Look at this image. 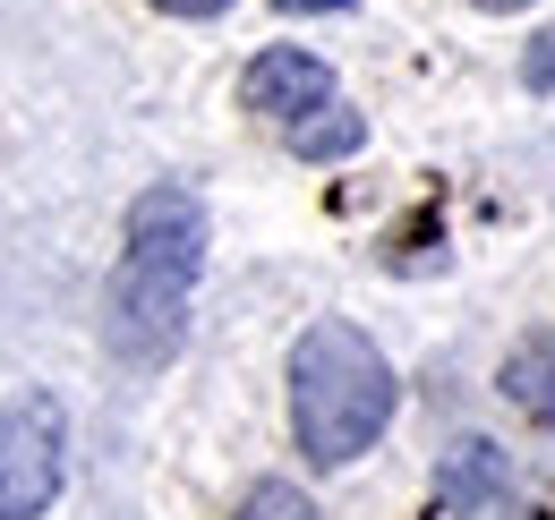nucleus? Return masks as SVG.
<instances>
[{"instance_id":"obj_6","label":"nucleus","mask_w":555,"mask_h":520,"mask_svg":"<svg viewBox=\"0 0 555 520\" xmlns=\"http://www.w3.org/2000/svg\"><path fill=\"white\" fill-rule=\"evenodd\" d=\"M240 520H317V504H308L299 486H282V478H266V486H248V504H240Z\"/></svg>"},{"instance_id":"obj_5","label":"nucleus","mask_w":555,"mask_h":520,"mask_svg":"<svg viewBox=\"0 0 555 520\" xmlns=\"http://www.w3.org/2000/svg\"><path fill=\"white\" fill-rule=\"evenodd\" d=\"M504 401L555 427V325H547V333H530V341L504 359Z\"/></svg>"},{"instance_id":"obj_2","label":"nucleus","mask_w":555,"mask_h":520,"mask_svg":"<svg viewBox=\"0 0 555 520\" xmlns=\"http://www.w3.org/2000/svg\"><path fill=\"white\" fill-rule=\"evenodd\" d=\"M385 418H393V367H385V350L359 325H343V316L299 333V350H291V427H299V453L317 469H343V460H359L385 435Z\"/></svg>"},{"instance_id":"obj_4","label":"nucleus","mask_w":555,"mask_h":520,"mask_svg":"<svg viewBox=\"0 0 555 520\" xmlns=\"http://www.w3.org/2000/svg\"><path fill=\"white\" fill-rule=\"evenodd\" d=\"M69 469V418L52 392L0 401V520H43Z\"/></svg>"},{"instance_id":"obj_8","label":"nucleus","mask_w":555,"mask_h":520,"mask_svg":"<svg viewBox=\"0 0 555 520\" xmlns=\"http://www.w3.org/2000/svg\"><path fill=\"white\" fill-rule=\"evenodd\" d=\"M154 9H171V17H222L231 0H154Z\"/></svg>"},{"instance_id":"obj_3","label":"nucleus","mask_w":555,"mask_h":520,"mask_svg":"<svg viewBox=\"0 0 555 520\" xmlns=\"http://www.w3.org/2000/svg\"><path fill=\"white\" fill-rule=\"evenodd\" d=\"M240 103H248L266 129H282V145L308 154V162H343V154H359V136H367V120L343 112V94H334V68L317 61V52H291V43L248 61Z\"/></svg>"},{"instance_id":"obj_1","label":"nucleus","mask_w":555,"mask_h":520,"mask_svg":"<svg viewBox=\"0 0 555 520\" xmlns=\"http://www.w3.org/2000/svg\"><path fill=\"white\" fill-rule=\"evenodd\" d=\"M197 273H206V205L189 188H145L129 205V248L112 273V299H103V341L112 359L129 367H163L189 333V299H197Z\"/></svg>"},{"instance_id":"obj_9","label":"nucleus","mask_w":555,"mask_h":520,"mask_svg":"<svg viewBox=\"0 0 555 520\" xmlns=\"http://www.w3.org/2000/svg\"><path fill=\"white\" fill-rule=\"evenodd\" d=\"M274 9H291V17H308V9H350V0H274Z\"/></svg>"},{"instance_id":"obj_10","label":"nucleus","mask_w":555,"mask_h":520,"mask_svg":"<svg viewBox=\"0 0 555 520\" xmlns=\"http://www.w3.org/2000/svg\"><path fill=\"white\" fill-rule=\"evenodd\" d=\"M479 9H521V0H479Z\"/></svg>"},{"instance_id":"obj_7","label":"nucleus","mask_w":555,"mask_h":520,"mask_svg":"<svg viewBox=\"0 0 555 520\" xmlns=\"http://www.w3.org/2000/svg\"><path fill=\"white\" fill-rule=\"evenodd\" d=\"M521 86H530V94H555V26L521 52Z\"/></svg>"}]
</instances>
